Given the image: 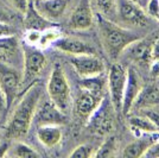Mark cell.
Returning a JSON list of instances; mask_svg holds the SVG:
<instances>
[{
  "mask_svg": "<svg viewBox=\"0 0 159 158\" xmlns=\"http://www.w3.org/2000/svg\"><path fill=\"white\" fill-rule=\"evenodd\" d=\"M159 58V37L153 40L152 44V62Z\"/></svg>",
  "mask_w": 159,
  "mask_h": 158,
  "instance_id": "8d00e7d4",
  "label": "cell"
},
{
  "mask_svg": "<svg viewBox=\"0 0 159 158\" xmlns=\"http://www.w3.org/2000/svg\"><path fill=\"white\" fill-rule=\"evenodd\" d=\"M19 49V42L16 36H7L0 38V59L8 62L16 56Z\"/></svg>",
  "mask_w": 159,
  "mask_h": 158,
  "instance_id": "7402d4cb",
  "label": "cell"
},
{
  "mask_svg": "<svg viewBox=\"0 0 159 158\" xmlns=\"http://www.w3.org/2000/svg\"><path fill=\"white\" fill-rule=\"evenodd\" d=\"M13 19V16L10 12V10H7L5 6H2L0 4V21L10 24V21Z\"/></svg>",
  "mask_w": 159,
  "mask_h": 158,
  "instance_id": "d6a6232c",
  "label": "cell"
},
{
  "mask_svg": "<svg viewBox=\"0 0 159 158\" xmlns=\"http://www.w3.org/2000/svg\"><path fill=\"white\" fill-rule=\"evenodd\" d=\"M51 45L62 53L71 55H82V53H95V49L84 40L74 37H62L56 40Z\"/></svg>",
  "mask_w": 159,
  "mask_h": 158,
  "instance_id": "4fadbf2b",
  "label": "cell"
},
{
  "mask_svg": "<svg viewBox=\"0 0 159 158\" xmlns=\"http://www.w3.org/2000/svg\"><path fill=\"white\" fill-rule=\"evenodd\" d=\"M154 17H156V18H157V19L159 20V12H158V13H157V14H156V16H154Z\"/></svg>",
  "mask_w": 159,
  "mask_h": 158,
  "instance_id": "60d3db41",
  "label": "cell"
},
{
  "mask_svg": "<svg viewBox=\"0 0 159 158\" xmlns=\"http://www.w3.org/2000/svg\"><path fill=\"white\" fill-rule=\"evenodd\" d=\"M114 109L112 102L108 98H102L100 105L96 107L89 118H88V128L96 134H107L113 127V113Z\"/></svg>",
  "mask_w": 159,
  "mask_h": 158,
  "instance_id": "5b68a950",
  "label": "cell"
},
{
  "mask_svg": "<svg viewBox=\"0 0 159 158\" xmlns=\"http://www.w3.org/2000/svg\"><path fill=\"white\" fill-rule=\"evenodd\" d=\"M61 37V31L56 27H48L45 30L42 31V36H40V40L38 46L39 48H47V46L51 45L56 40H58Z\"/></svg>",
  "mask_w": 159,
  "mask_h": 158,
  "instance_id": "d4e9b609",
  "label": "cell"
},
{
  "mask_svg": "<svg viewBox=\"0 0 159 158\" xmlns=\"http://www.w3.org/2000/svg\"><path fill=\"white\" fill-rule=\"evenodd\" d=\"M71 66L80 77H93L98 75H102L105 72V64L95 53H82L74 55L70 58Z\"/></svg>",
  "mask_w": 159,
  "mask_h": 158,
  "instance_id": "ba28073f",
  "label": "cell"
},
{
  "mask_svg": "<svg viewBox=\"0 0 159 158\" xmlns=\"http://www.w3.org/2000/svg\"><path fill=\"white\" fill-rule=\"evenodd\" d=\"M37 126L44 125H64L68 121L66 114L62 112L58 107L53 105L52 102H44L42 106L37 107V111L34 113L33 120Z\"/></svg>",
  "mask_w": 159,
  "mask_h": 158,
  "instance_id": "9c48e42d",
  "label": "cell"
},
{
  "mask_svg": "<svg viewBox=\"0 0 159 158\" xmlns=\"http://www.w3.org/2000/svg\"><path fill=\"white\" fill-rule=\"evenodd\" d=\"M23 58H24V68L21 74V89H26L32 82L36 81L40 72L45 66V55L37 46L23 43Z\"/></svg>",
  "mask_w": 159,
  "mask_h": 158,
  "instance_id": "277c9868",
  "label": "cell"
},
{
  "mask_svg": "<svg viewBox=\"0 0 159 158\" xmlns=\"http://www.w3.org/2000/svg\"><path fill=\"white\" fill-rule=\"evenodd\" d=\"M128 124L131 126L132 131L139 137L144 133H158L159 128L157 126L153 124L151 120L141 115V114H138V115H133L128 119Z\"/></svg>",
  "mask_w": 159,
  "mask_h": 158,
  "instance_id": "44dd1931",
  "label": "cell"
},
{
  "mask_svg": "<svg viewBox=\"0 0 159 158\" xmlns=\"http://www.w3.org/2000/svg\"><path fill=\"white\" fill-rule=\"evenodd\" d=\"M93 149L89 145H80L70 153V157L71 158H88L93 157Z\"/></svg>",
  "mask_w": 159,
  "mask_h": 158,
  "instance_id": "83f0119b",
  "label": "cell"
},
{
  "mask_svg": "<svg viewBox=\"0 0 159 158\" xmlns=\"http://www.w3.org/2000/svg\"><path fill=\"white\" fill-rule=\"evenodd\" d=\"M99 26L103 46L111 58H116L129 44L139 40L135 33L113 24L103 17H99Z\"/></svg>",
  "mask_w": 159,
  "mask_h": 158,
  "instance_id": "7a4b0ae2",
  "label": "cell"
},
{
  "mask_svg": "<svg viewBox=\"0 0 159 158\" xmlns=\"http://www.w3.org/2000/svg\"><path fill=\"white\" fill-rule=\"evenodd\" d=\"M143 88L141 85V79L135 72L134 68H129L127 70V80L125 91H124V99H122V107L121 111L124 114H128L132 111V106L135 98L138 96L139 92Z\"/></svg>",
  "mask_w": 159,
  "mask_h": 158,
  "instance_id": "7c38bea8",
  "label": "cell"
},
{
  "mask_svg": "<svg viewBox=\"0 0 159 158\" xmlns=\"http://www.w3.org/2000/svg\"><path fill=\"white\" fill-rule=\"evenodd\" d=\"M14 157H20V158H36L40 157V155L32 149L31 146L24 144V143H17L13 147V152H12Z\"/></svg>",
  "mask_w": 159,
  "mask_h": 158,
  "instance_id": "484cf974",
  "label": "cell"
},
{
  "mask_svg": "<svg viewBox=\"0 0 159 158\" xmlns=\"http://www.w3.org/2000/svg\"><path fill=\"white\" fill-rule=\"evenodd\" d=\"M159 140V136L157 133H144L139 136V138L135 139L131 144H128L122 151V157L138 158L143 157L147 150L156 144Z\"/></svg>",
  "mask_w": 159,
  "mask_h": 158,
  "instance_id": "5bb4252c",
  "label": "cell"
},
{
  "mask_svg": "<svg viewBox=\"0 0 159 158\" xmlns=\"http://www.w3.org/2000/svg\"><path fill=\"white\" fill-rule=\"evenodd\" d=\"M94 16L92 12V8L87 4H81L77 6L74 12L71 13L70 20H69V25L74 30L77 31H82V30H87L93 25Z\"/></svg>",
  "mask_w": 159,
  "mask_h": 158,
  "instance_id": "e0dca14e",
  "label": "cell"
},
{
  "mask_svg": "<svg viewBox=\"0 0 159 158\" xmlns=\"http://www.w3.org/2000/svg\"><path fill=\"white\" fill-rule=\"evenodd\" d=\"M151 75L153 77H159V58L151 63Z\"/></svg>",
  "mask_w": 159,
  "mask_h": 158,
  "instance_id": "74e56055",
  "label": "cell"
},
{
  "mask_svg": "<svg viewBox=\"0 0 159 158\" xmlns=\"http://www.w3.org/2000/svg\"><path fill=\"white\" fill-rule=\"evenodd\" d=\"M100 11L105 14H109L114 5V0H96Z\"/></svg>",
  "mask_w": 159,
  "mask_h": 158,
  "instance_id": "4dcf8cb0",
  "label": "cell"
},
{
  "mask_svg": "<svg viewBox=\"0 0 159 158\" xmlns=\"http://www.w3.org/2000/svg\"><path fill=\"white\" fill-rule=\"evenodd\" d=\"M102 100V96L100 94L88 92L86 89H82L76 100V112L80 117L88 119L89 115L96 109V107L100 105Z\"/></svg>",
  "mask_w": 159,
  "mask_h": 158,
  "instance_id": "2e32d148",
  "label": "cell"
},
{
  "mask_svg": "<svg viewBox=\"0 0 159 158\" xmlns=\"http://www.w3.org/2000/svg\"><path fill=\"white\" fill-rule=\"evenodd\" d=\"M127 72L124 67L115 63L111 67L108 74V88H109V100L112 102L114 111L120 112L122 107L124 91L126 86Z\"/></svg>",
  "mask_w": 159,
  "mask_h": 158,
  "instance_id": "8992f818",
  "label": "cell"
},
{
  "mask_svg": "<svg viewBox=\"0 0 159 158\" xmlns=\"http://www.w3.org/2000/svg\"><path fill=\"white\" fill-rule=\"evenodd\" d=\"M50 23L45 18H43L37 11L36 8L33 7L32 1L29 2V6H27L26 12L24 13V25L26 27V30L29 29H33V30H39V31H43L48 27H50Z\"/></svg>",
  "mask_w": 159,
  "mask_h": 158,
  "instance_id": "ffe728a7",
  "label": "cell"
},
{
  "mask_svg": "<svg viewBox=\"0 0 159 158\" xmlns=\"http://www.w3.org/2000/svg\"><path fill=\"white\" fill-rule=\"evenodd\" d=\"M133 1H135L137 4H139L141 7L144 6V4H145V0H133Z\"/></svg>",
  "mask_w": 159,
  "mask_h": 158,
  "instance_id": "ab89813d",
  "label": "cell"
},
{
  "mask_svg": "<svg viewBox=\"0 0 159 158\" xmlns=\"http://www.w3.org/2000/svg\"><path fill=\"white\" fill-rule=\"evenodd\" d=\"M16 33V30L12 25L0 21V38L1 37H7V36H13Z\"/></svg>",
  "mask_w": 159,
  "mask_h": 158,
  "instance_id": "1f68e13d",
  "label": "cell"
},
{
  "mask_svg": "<svg viewBox=\"0 0 159 158\" xmlns=\"http://www.w3.org/2000/svg\"><path fill=\"white\" fill-rule=\"evenodd\" d=\"M7 107H6V100H5V95L1 91L0 87V114H4V117L7 114Z\"/></svg>",
  "mask_w": 159,
  "mask_h": 158,
  "instance_id": "d590c367",
  "label": "cell"
},
{
  "mask_svg": "<svg viewBox=\"0 0 159 158\" xmlns=\"http://www.w3.org/2000/svg\"><path fill=\"white\" fill-rule=\"evenodd\" d=\"M7 2L13 7L14 10H17L19 13L24 16V13L26 12L27 6H29V0H7Z\"/></svg>",
  "mask_w": 159,
  "mask_h": 158,
  "instance_id": "f546056e",
  "label": "cell"
},
{
  "mask_svg": "<svg viewBox=\"0 0 159 158\" xmlns=\"http://www.w3.org/2000/svg\"><path fill=\"white\" fill-rule=\"evenodd\" d=\"M37 138L45 147H53L60 144L62 139V131L57 125L38 126Z\"/></svg>",
  "mask_w": 159,
  "mask_h": 158,
  "instance_id": "d6986e66",
  "label": "cell"
},
{
  "mask_svg": "<svg viewBox=\"0 0 159 158\" xmlns=\"http://www.w3.org/2000/svg\"><path fill=\"white\" fill-rule=\"evenodd\" d=\"M144 156H146V157H159V140L147 150V152Z\"/></svg>",
  "mask_w": 159,
  "mask_h": 158,
  "instance_id": "e575fe53",
  "label": "cell"
},
{
  "mask_svg": "<svg viewBox=\"0 0 159 158\" xmlns=\"http://www.w3.org/2000/svg\"><path fill=\"white\" fill-rule=\"evenodd\" d=\"M48 94L50 101L62 112L66 113L71 105L70 87L61 66H55L48 83Z\"/></svg>",
  "mask_w": 159,
  "mask_h": 158,
  "instance_id": "3957f363",
  "label": "cell"
},
{
  "mask_svg": "<svg viewBox=\"0 0 159 158\" xmlns=\"http://www.w3.org/2000/svg\"><path fill=\"white\" fill-rule=\"evenodd\" d=\"M40 36H42V31H39V30H33V29H29L26 31V33H25V37H24V43L38 48Z\"/></svg>",
  "mask_w": 159,
  "mask_h": 158,
  "instance_id": "f1b7e54d",
  "label": "cell"
},
{
  "mask_svg": "<svg viewBox=\"0 0 159 158\" xmlns=\"http://www.w3.org/2000/svg\"><path fill=\"white\" fill-rule=\"evenodd\" d=\"M8 151V144L4 143V144L0 145V157H5Z\"/></svg>",
  "mask_w": 159,
  "mask_h": 158,
  "instance_id": "f35d334b",
  "label": "cell"
},
{
  "mask_svg": "<svg viewBox=\"0 0 159 158\" xmlns=\"http://www.w3.org/2000/svg\"><path fill=\"white\" fill-rule=\"evenodd\" d=\"M153 106H159V88L156 86L143 87L133 102L132 109L139 111Z\"/></svg>",
  "mask_w": 159,
  "mask_h": 158,
  "instance_id": "ac0fdd59",
  "label": "cell"
},
{
  "mask_svg": "<svg viewBox=\"0 0 159 158\" xmlns=\"http://www.w3.org/2000/svg\"><path fill=\"white\" fill-rule=\"evenodd\" d=\"M70 0H33L36 11L49 21H56L64 14Z\"/></svg>",
  "mask_w": 159,
  "mask_h": 158,
  "instance_id": "8fae6325",
  "label": "cell"
},
{
  "mask_svg": "<svg viewBox=\"0 0 159 158\" xmlns=\"http://www.w3.org/2000/svg\"><path fill=\"white\" fill-rule=\"evenodd\" d=\"M139 114L144 115L148 120H151L154 125L159 128V106H153V107H147L139 109Z\"/></svg>",
  "mask_w": 159,
  "mask_h": 158,
  "instance_id": "4316f807",
  "label": "cell"
},
{
  "mask_svg": "<svg viewBox=\"0 0 159 158\" xmlns=\"http://www.w3.org/2000/svg\"><path fill=\"white\" fill-rule=\"evenodd\" d=\"M147 12L150 16H156L159 12V0H150L147 4Z\"/></svg>",
  "mask_w": 159,
  "mask_h": 158,
  "instance_id": "836d02e7",
  "label": "cell"
},
{
  "mask_svg": "<svg viewBox=\"0 0 159 158\" xmlns=\"http://www.w3.org/2000/svg\"><path fill=\"white\" fill-rule=\"evenodd\" d=\"M152 40L139 38L134 40L132 44L126 49L129 53V56L134 61H138L143 64H151L152 63Z\"/></svg>",
  "mask_w": 159,
  "mask_h": 158,
  "instance_id": "9a60e30c",
  "label": "cell"
},
{
  "mask_svg": "<svg viewBox=\"0 0 159 158\" xmlns=\"http://www.w3.org/2000/svg\"><path fill=\"white\" fill-rule=\"evenodd\" d=\"M118 143L114 137H108L100 146V149L94 153L93 157H114L116 155Z\"/></svg>",
  "mask_w": 159,
  "mask_h": 158,
  "instance_id": "cb8c5ba5",
  "label": "cell"
},
{
  "mask_svg": "<svg viewBox=\"0 0 159 158\" xmlns=\"http://www.w3.org/2000/svg\"><path fill=\"white\" fill-rule=\"evenodd\" d=\"M40 96L42 85L38 81H34L25 89L19 104L12 113V117L5 128V137L7 139L23 138L29 132Z\"/></svg>",
  "mask_w": 159,
  "mask_h": 158,
  "instance_id": "6da1fadb",
  "label": "cell"
},
{
  "mask_svg": "<svg viewBox=\"0 0 159 158\" xmlns=\"http://www.w3.org/2000/svg\"><path fill=\"white\" fill-rule=\"evenodd\" d=\"M80 86L82 89L101 95L103 87H105V79L101 75L93 76V77H86V79H82V81L80 82Z\"/></svg>",
  "mask_w": 159,
  "mask_h": 158,
  "instance_id": "603a6c76",
  "label": "cell"
},
{
  "mask_svg": "<svg viewBox=\"0 0 159 158\" xmlns=\"http://www.w3.org/2000/svg\"><path fill=\"white\" fill-rule=\"evenodd\" d=\"M0 87L5 95L7 112H8L14 99L18 96L19 91L21 89V76L14 68L7 66L2 61L0 62Z\"/></svg>",
  "mask_w": 159,
  "mask_h": 158,
  "instance_id": "52a82bcc",
  "label": "cell"
},
{
  "mask_svg": "<svg viewBox=\"0 0 159 158\" xmlns=\"http://www.w3.org/2000/svg\"><path fill=\"white\" fill-rule=\"evenodd\" d=\"M119 14L121 19L135 26H145L147 24V16L143 7L133 0H118Z\"/></svg>",
  "mask_w": 159,
  "mask_h": 158,
  "instance_id": "30bf717a",
  "label": "cell"
}]
</instances>
